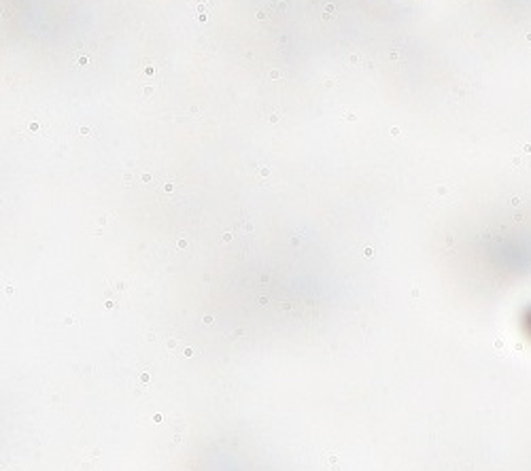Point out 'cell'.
<instances>
[{
  "label": "cell",
  "instance_id": "1",
  "mask_svg": "<svg viewBox=\"0 0 531 471\" xmlns=\"http://www.w3.org/2000/svg\"><path fill=\"white\" fill-rule=\"evenodd\" d=\"M140 382H144V384L149 382V373H147V371H144V373H140Z\"/></svg>",
  "mask_w": 531,
  "mask_h": 471
}]
</instances>
